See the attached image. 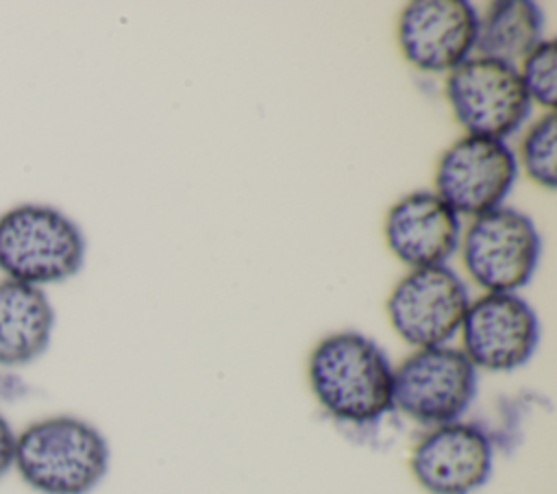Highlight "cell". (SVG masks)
I'll return each instance as SVG.
<instances>
[{"label": "cell", "instance_id": "obj_1", "mask_svg": "<svg viewBox=\"0 0 557 494\" xmlns=\"http://www.w3.org/2000/svg\"><path fill=\"white\" fill-rule=\"evenodd\" d=\"M392 363L385 350L357 331L322 337L307 363L318 405L337 422L366 427L392 411Z\"/></svg>", "mask_w": 557, "mask_h": 494}, {"label": "cell", "instance_id": "obj_2", "mask_svg": "<svg viewBox=\"0 0 557 494\" xmlns=\"http://www.w3.org/2000/svg\"><path fill=\"white\" fill-rule=\"evenodd\" d=\"M109 461L107 437L70 413L33 420L15 435L13 470L39 494H89L107 477Z\"/></svg>", "mask_w": 557, "mask_h": 494}, {"label": "cell", "instance_id": "obj_3", "mask_svg": "<svg viewBox=\"0 0 557 494\" xmlns=\"http://www.w3.org/2000/svg\"><path fill=\"white\" fill-rule=\"evenodd\" d=\"M85 261V237L74 220L50 205L24 202L0 215V270L28 285L59 283Z\"/></svg>", "mask_w": 557, "mask_h": 494}, {"label": "cell", "instance_id": "obj_4", "mask_svg": "<svg viewBox=\"0 0 557 494\" xmlns=\"http://www.w3.org/2000/svg\"><path fill=\"white\" fill-rule=\"evenodd\" d=\"M476 383L461 348H416L392 372V407L426 427L455 422L472 405Z\"/></svg>", "mask_w": 557, "mask_h": 494}, {"label": "cell", "instance_id": "obj_5", "mask_svg": "<svg viewBox=\"0 0 557 494\" xmlns=\"http://www.w3.org/2000/svg\"><path fill=\"white\" fill-rule=\"evenodd\" d=\"M542 239L533 220L511 207H496L470 224L461 257L472 281L487 292L524 287L540 261Z\"/></svg>", "mask_w": 557, "mask_h": 494}, {"label": "cell", "instance_id": "obj_6", "mask_svg": "<svg viewBox=\"0 0 557 494\" xmlns=\"http://www.w3.org/2000/svg\"><path fill=\"white\" fill-rule=\"evenodd\" d=\"M446 98L468 135L505 139L520 128L531 111L516 65L474 57L450 70Z\"/></svg>", "mask_w": 557, "mask_h": 494}, {"label": "cell", "instance_id": "obj_7", "mask_svg": "<svg viewBox=\"0 0 557 494\" xmlns=\"http://www.w3.org/2000/svg\"><path fill=\"white\" fill-rule=\"evenodd\" d=\"M470 305L463 281L446 265L407 272L392 289L385 311L392 329L416 348L448 344Z\"/></svg>", "mask_w": 557, "mask_h": 494}, {"label": "cell", "instance_id": "obj_8", "mask_svg": "<svg viewBox=\"0 0 557 494\" xmlns=\"http://www.w3.org/2000/svg\"><path fill=\"white\" fill-rule=\"evenodd\" d=\"M461 350L476 370L511 372L540 344V320L516 292H487L468 305L459 326Z\"/></svg>", "mask_w": 557, "mask_h": 494}, {"label": "cell", "instance_id": "obj_9", "mask_svg": "<svg viewBox=\"0 0 557 494\" xmlns=\"http://www.w3.org/2000/svg\"><path fill=\"white\" fill-rule=\"evenodd\" d=\"M518 174L500 139L466 135L444 150L435 170V194L459 215H483L507 198Z\"/></svg>", "mask_w": 557, "mask_h": 494}, {"label": "cell", "instance_id": "obj_10", "mask_svg": "<svg viewBox=\"0 0 557 494\" xmlns=\"http://www.w3.org/2000/svg\"><path fill=\"white\" fill-rule=\"evenodd\" d=\"M494 444L474 422L431 427L409 455V470L426 494H472L492 474Z\"/></svg>", "mask_w": 557, "mask_h": 494}, {"label": "cell", "instance_id": "obj_11", "mask_svg": "<svg viewBox=\"0 0 557 494\" xmlns=\"http://www.w3.org/2000/svg\"><path fill=\"white\" fill-rule=\"evenodd\" d=\"M479 15L466 0H413L398 20L405 59L424 72L455 70L474 50Z\"/></svg>", "mask_w": 557, "mask_h": 494}, {"label": "cell", "instance_id": "obj_12", "mask_svg": "<svg viewBox=\"0 0 557 494\" xmlns=\"http://www.w3.org/2000/svg\"><path fill=\"white\" fill-rule=\"evenodd\" d=\"M459 215L435 192H411L385 215V242L411 270L444 265L459 246Z\"/></svg>", "mask_w": 557, "mask_h": 494}, {"label": "cell", "instance_id": "obj_13", "mask_svg": "<svg viewBox=\"0 0 557 494\" xmlns=\"http://www.w3.org/2000/svg\"><path fill=\"white\" fill-rule=\"evenodd\" d=\"M54 309L37 285L0 281V366L17 368L39 359L52 337Z\"/></svg>", "mask_w": 557, "mask_h": 494}, {"label": "cell", "instance_id": "obj_14", "mask_svg": "<svg viewBox=\"0 0 557 494\" xmlns=\"http://www.w3.org/2000/svg\"><path fill=\"white\" fill-rule=\"evenodd\" d=\"M544 15L531 0H503L490 4L479 20L474 50L479 57L503 63L522 61L542 41Z\"/></svg>", "mask_w": 557, "mask_h": 494}, {"label": "cell", "instance_id": "obj_15", "mask_svg": "<svg viewBox=\"0 0 557 494\" xmlns=\"http://www.w3.org/2000/svg\"><path fill=\"white\" fill-rule=\"evenodd\" d=\"M555 137H557V118H555V111H548L527 131L520 146L522 168L527 176L546 189H555L557 185Z\"/></svg>", "mask_w": 557, "mask_h": 494}, {"label": "cell", "instance_id": "obj_16", "mask_svg": "<svg viewBox=\"0 0 557 494\" xmlns=\"http://www.w3.org/2000/svg\"><path fill=\"white\" fill-rule=\"evenodd\" d=\"M557 70V46L553 39H542L524 59H522V70L520 81L524 85V91L531 100L540 102L542 107L550 109L557 102V91H555V74Z\"/></svg>", "mask_w": 557, "mask_h": 494}, {"label": "cell", "instance_id": "obj_17", "mask_svg": "<svg viewBox=\"0 0 557 494\" xmlns=\"http://www.w3.org/2000/svg\"><path fill=\"white\" fill-rule=\"evenodd\" d=\"M15 431L11 422L0 413V479L13 470V457H15Z\"/></svg>", "mask_w": 557, "mask_h": 494}]
</instances>
